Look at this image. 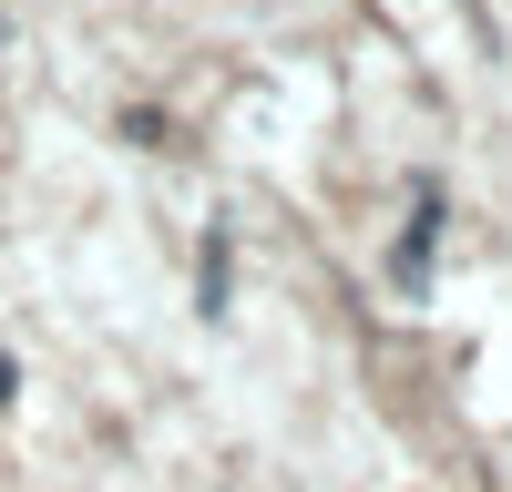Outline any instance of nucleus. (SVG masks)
<instances>
[{
	"instance_id": "1",
	"label": "nucleus",
	"mask_w": 512,
	"mask_h": 492,
	"mask_svg": "<svg viewBox=\"0 0 512 492\" xmlns=\"http://www.w3.org/2000/svg\"><path fill=\"white\" fill-rule=\"evenodd\" d=\"M0 400H11V359H0Z\"/></svg>"
}]
</instances>
